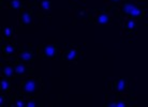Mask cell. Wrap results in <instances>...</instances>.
<instances>
[{"label": "cell", "mask_w": 148, "mask_h": 107, "mask_svg": "<svg viewBox=\"0 0 148 107\" xmlns=\"http://www.w3.org/2000/svg\"><path fill=\"white\" fill-rule=\"evenodd\" d=\"M121 12L125 15L131 17V18H141L142 15H143V11L141 10V7H138L135 2L130 1V0H127L123 2Z\"/></svg>", "instance_id": "6da1fadb"}, {"label": "cell", "mask_w": 148, "mask_h": 107, "mask_svg": "<svg viewBox=\"0 0 148 107\" xmlns=\"http://www.w3.org/2000/svg\"><path fill=\"white\" fill-rule=\"evenodd\" d=\"M104 106H108V107H126L127 104L125 103V101L119 100V101H117V102H112V103L104 104Z\"/></svg>", "instance_id": "7c38bea8"}, {"label": "cell", "mask_w": 148, "mask_h": 107, "mask_svg": "<svg viewBox=\"0 0 148 107\" xmlns=\"http://www.w3.org/2000/svg\"><path fill=\"white\" fill-rule=\"evenodd\" d=\"M136 27H137V24L134 20V18H130L126 22V28L129 31H133L134 29H136Z\"/></svg>", "instance_id": "8fae6325"}, {"label": "cell", "mask_w": 148, "mask_h": 107, "mask_svg": "<svg viewBox=\"0 0 148 107\" xmlns=\"http://www.w3.org/2000/svg\"><path fill=\"white\" fill-rule=\"evenodd\" d=\"M110 22H111V17H110V15L108 13H100L96 17V22L100 26L108 25Z\"/></svg>", "instance_id": "8992f818"}, {"label": "cell", "mask_w": 148, "mask_h": 107, "mask_svg": "<svg viewBox=\"0 0 148 107\" xmlns=\"http://www.w3.org/2000/svg\"><path fill=\"white\" fill-rule=\"evenodd\" d=\"M79 55V52L77 49H68L67 52H64L62 59L66 60V61H73L78 57Z\"/></svg>", "instance_id": "5b68a950"}, {"label": "cell", "mask_w": 148, "mask_h": 107, "mask_svg": "<svg viewBox=\"0 0 148 107\" xmlns=\"http://www.w3.org/2000/svg\"><path fill=\"white\" fill-rule=\"evenodd\" d=\"M1 73L3 74L5 77H8V78H10V77H12L13 75H14V73H15V69L12 65H4L3 67H2V70H1Z\"/></svg>", "instance_id": "9c48e42d"}, {"label": "cell", "mask_w": 148, "mask_h": 107, "mask_svg": "<svg viewBox=\"0 0 148 107\" xmlns=\"http://www.w3.org/2000/svg\"><path fill=\"white\" fill-rule=\"evenodd\" d=\"M13 34H14V29H13L12 27H4V29H3L4 37L10 39V37H13Z\"/></svg>", "instance_id": "2e32d148"}, {"label": "cell", "mask_w": 148, "mask_h": 107, "mask_svg": "<svg viewBox=\"0 0 148 107\" xmlns=\"http://www.w3.org/2000/svg\"><path fill=\"white\" fill-rule=\"evenodd\" d=\"M40 7L43 11H48L52 7V1L51 0H42L40 2Z\"/></svg>", "instance_id": "4fadbf2b"}, {"label": "cell", "mask_w": 148, "mask_h": 107, "mask_svg": "<svg viewBox=\"0 0 148 107\" xmlns=\"http://www.w3.org/2000/svg\"><path fill=\"white\" fill-rule=\"evenodd\" d=\"M14 69H15V73L17 74V75H24L27 72L26 65L24 63H17L14 67Z\"/></svg>", "instance_id": "30bf717a"}, {"label": "cell", "mask_w": 148, "mask_h": 107, "mask_svg": "<svg viewBox=\"0 0 148 107\" xmlns=\"http://www.w3.org/2000/svg\"><path fill=\"white\" fill-rule=\"evenodd\" d=\"M4 101H5V99H4V96H3V95H0V106H1V107L3 106L4 103H5Z\"/></svg>", "instance_id": "ffe728a7"}, {"label": "cell", "mask_w": 148, "mask_h": 107, "mask_svg": "<svg viewBox=\"0 0 148 107\" xmlns=\"http://www.w3.org/2000/svg\"><path fill=\"white\" fill-rule=\"evenodd\" d=\"M57 52H58V48L56 45L53 44H47L45 45L43 49H42V55L44 58H47V59H52V58H55L57 56Z\"/></svg>", "instance_id": "3957f363"}, {"label": "cell", "mask_w": 148, "mask_h": 107, "mask_svg": "<svg viewBox=\"0 0 148 107\" xmlns=\"http://www.w3.org/2000/svg\"><path fill=\"white\" fill-rule=\"evenodd\" d=\"M19 22L23 26H28V25H31L32 24V14L30 11H24L21 14V17H19Z\"/></svg>", "instance_id": "277c9868"}, {"label": "cell", "mask_w": 148, "mask_h": 107, "mask_svg": "<svg viewBox=\"0 0 148 107\" xmlns=\"http://www.w3.org/2000/svg\"><path fill=\"white\" fill-rule=\"evenodd\" d=\"M36 106H37V102L34 100H31L26 104V106L25 107H36Z\"/></svg>", "instance_id": "d6986e66"}, {"label": "cell", "mask_w": 148, "mask_h": 107, "mask_svg": "<svg viewBox=\"0 0 148 107\" xmlns=\"http://www.w3.org/2000/svg\"><path fill=\"white\" fill-rule=\"evenodd\" d=\"M37 81L32 79V78H28L26 80L23 82L22 85V90L24 92L26 93V94H29V95H32L34 92H36V90H37Z\"/></svg>", "instance_id": "7a4b0ae2"}, {"label": "cell", "mask_w": 148, "mask_h": 107, "mask_svg": "<svg viewBox=\"0 0 148 107\" xmlns=\"http://www.w3.org/2000/svg\"><path fill=\"white\" fill-rule=\"evenodd\" d=\"M15 106L16 107H25L26 106V104L23 100H17L16 101V103H15Z\"/></svg>", "instance_id": "ac0fdd59"}, {"label": "cell", "mask_w": 148, "mask_h": 107, "mask_svg": "<svg viewBox=\"0 0 148 107\" xmlns=\"http://www.w3.org/2000/svg\"><path fill=\"white\" fill-rule=\"evenodd\" d=\"M3 52L4 54H7V55H13L15 52V47L14 45H11V44H7L5 46L3 47Z\"/></svg>", "instance_id": "e0dca14e"}, {"label": "cell", "mask_w": 148, "mask_h": 107, "mask_svg": "<svg viewBox=\"0 0 148 107\" xmlns=\"http://www.w3.org/2000/svg\"><path fill=\"white\" fill-rule=\"evenodd\" d=\"M112 3H114V4H116V3H118V2H120L121 0H110Z\"/></svg>", "instance_id": "44dd1931"}, {"label": "cell", "mask_w": 148, "mask_h": 107, "mask_svg": "<svg viewBox=\"0 0 148 107\" xmlns=\"http://www.w3.org/2000/svg\"><path fill=\"white\" fill-rule=\"evenodd\" d=\"M115 89L118 93H123L127 89V81L125 78H119L118 80L116 81V86Z\"/></svg>", "instance_id": "52a82bcc"}, {"label": "cell", "mask_w": 148, "mask_h": 107, "mask_svg": "<svg viewBox=\"0 0 148 107\" xmlns=\"http://www.w3.org/2000/svg\"><path fill=\"white\" fill-rule=\"evenodd\" d=\"M19 58H21V60H22L23 62L29 63L34 60V55H32V52H29V50H23V52H21V55H19Z\"/></svg>", "instance_id": "ba28073f"}, {"label": "cell", "mask_w": 148, "mask_h": 107, "mask_svg": "<svg viewBox=\"0 0 148 107\" xmlns=\"http://www.w3.org/2000/svg\"><path fill=\"white\" fill-rule=\"evenodd\" d=\"M9 5L13 10H19L22 7V1L21 0H11L9 2Z\"/></svg>", "instance_id": "9a60e30c"}, {"label": "cell", "mask_w": 148, "mask_h": 107, "mask_svg": "<svg viewBox=\"0 0 148 107\" xmlns=\"http://www.w3.org/2000/svg\"><path fill=\"white\" fill-rule=\"evenodd\" d=\"M9 88H10V81L8 79H1V81H0V90H1V92L8 91Z\"/></svg>", "instance_id": "5bb4252c"}]
</instances>
